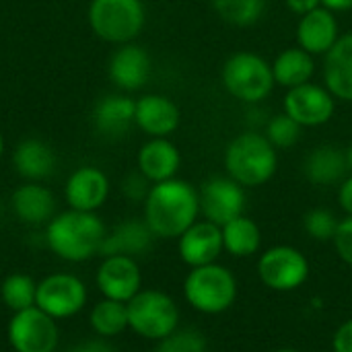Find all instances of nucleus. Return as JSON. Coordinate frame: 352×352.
<instances>
[{
    "label": "nucleus",
    "mask_w": 352,
    "mask_h": 352,
    "mask_svg": "<svg viewBox=\"0 0 352 352\" xmlns=\"http://www.w3.org/2000/svg\"><path fill=\"white\" fill-rule=\"evenodd\" d=\"M200 214V194L182 179H167L151 186L144 200V221L161 239H175L186 233Z\"/></svg>",
    "instance_id": "1"
},
{
    "label": "nucleus",
    "mask_w": 352,
    "mask_h": 352,
    "mask_svg": "<svg viewBox=\"0 0 352 352\" xmlns=\"http://www.w3.org/2000/svg\"><path fill=\"white\" fill-rule=\"evenodd\" d=\"M105 225L95 212L66 210L54 214L45 227L47 248L64 262H87L99 254L105 239Z\"/></svg>",
    "instance_id": "2"
},
{
    "label": "nucleus",
    "mask_w": 352,
    "mask_h": 352,
    "mask_svg": "<svg viewBox=\"0 0 352 352\" xmlns=\"http://www.w3.org/2000/svg\"><path fill=\"white\" fill-rule=\"evenodd\" d=\"M278 167L276 148L260 132H243L225 151V169L243 188H258L272 179Z\"/></svg>",
    "instance_id": "3"
},
{
    "label": "nucleus",
    "mask_w": 352,
    "mask_h": 352,
    "mask_svg": "<svg viewBox=\"0 0 352 352\" xmlns=\"http://www.w3.org/2000/svg\"><path fill=\"white\" fill-rule=\"evenodd\" d=\"M184 297L192 309L217 316L235 303L237 280L233 272L221 264L198 266L192 268L184 280Z\"/></svg>",
    "instance_id": "4"
},
{
    "label": "nucleus",
    "mask_w": 352,
    "mask_h": 352,
    "mask_svg": "<svg viewBox=\"0 0 352 352\" xmlns=\"http://www.w3.org/2000/svg\"><path fill=\"white\" fill-rule=\"evenodd\" d=\"M87 19L91 31L99 39L124 45L138 37L146 12L142 0H91Z\"/></svg>",
    "instance_id": "5"
},
{
    "label": "nucleus",
    "mask_w": 352,
    "mask_h": 352,
    "mask_svg": "<svg viewBox=\"0 0 352 352\" xmlns=\"http://www.w3.org/2000/svg\"><path fill=\"white\" fill-rule=\"evenodd\" d=\"M128 328L146 338L163 340L171 336L179 326V309L175 301L157 289H140L128 303Z\"/></svg>",
    "instance_id": "6"
},
{
    "label": "nucleus",
    "mask_w": 352,
    "mask_h": 352,
    "mask_svg": "<svg viewBox=\"0 0 352 352\" xmlns=\"http://www.w3.org/2000/svg\"><path fill=\"white\" fill-rule=\"evenodd\" d=\"M225 89L245 103H258L266 99L274 89L272 66L258 54L237 52L223 66Z\"/></svg>",
    "instance_id": "7"
},
{
    "label": "nucleus",
    "mask_w": 352,
    "mask_h": 352,
    "mask_svg": "<svg viewBox=\"0 0 352 352\" xmlns=\"http://www.w3.org/2000/svg\"><path fill=\"white\" fill-rule=\"evenodd\" d=\"M6 338L14 352H56L60 330L52 316L33 305L12 314Z\"/></svg>",
    "instance_id": "8"
},
{
    "label": "nucleus",
    "mask_w": 352,
    "mask_h": 352,
    "mask_svg": "<svg viewBox=\"0 0 352 352\" xmlns=\"http://www.w3.org/2000/svg\"><path fill=\"white\" fill-rule=\"evenodd\" d=\"M85 283L68 272H56L37 283L35 307L52 316L54 320H66L82 311L87 305Z\"/></svg>",
    "instance_id": "9"
},
{
    "label": "nucleus",
    "mask_w": 352,
    "mask_h": 352,
    "mask_svg": "<svg viewBox=\"0 0 352 352\" xmlns=\"http://www.w3.org/2000/svg\"><path fill=\"white\" fill-rule=\"evenodd\" d=\"M258 274L268 289L289 293L299 289L307 280L309 262L297 248L274 245L260 256Z\"/></svg>",
    "instance_id": "10"
},
{
    "label": "nucleus",
    "mask_w": 352,
    "mask_h": 352,
    "mask_svg": "<svg viewBox=\"0 0 352 352\" xmlns=\"http://www.w3.org/2000/svg\"><path fill=\"white\" fill-rule=\"evenodd\" d=\"M200 212L206 221L223 227L245 210V192L231 177H212L200 188Z\"/></svg>",
    "instance_id": "11"
},
{
    "label": "nucleus",
    "mask_w": 352,
    "mask_h": 352,
    "mask_svg": "<svg viewBox=\"0 0 352 352\" xmlns=\"http://www.w3.org/2000/svg\"><path fill=\"white\" fill-rule=\"evenodd\" d=\"M334 109V95L328 89L311 82L289 89L285 97V113H289L303 128H316L330 122Z\"/></svg>",
    "instance_id": "12"
},
{
    "label": "nucleus",
    "mask_w": 352,
    "mask_h": 352,
    "mask_svg": "<svg viewBox=\"0 0 352 352\" xmlns=\"http://www.w3.org/2000/svg\"><path fill=\"white\" fill-rule=\"evenodd\" d=\"M97 289L105 299L128 303L142 287V274L134 258L130 256H107L103 258L97 276Z\"/></svg>",
    "instance_id": "13"
},
{
    "label": "nucleus",
    "mask_w": 352,
    "mask_h": 352,
    "mask_svg": "<svg viewBox=\"0 0 352 352\" xmlns=\"http://www.w3.org/2000/svg\"><path fill=\"white\" fill-rule=\"evenodd\" d=\"M64 196L72 210L95 212L105 204L109 196V179L97 167H78L66 179Z\"/></svg>",
    "instance_id": "14"
},
{
    "label": "nucleus",
    "mask_w": 352,
    "mask_h": 352,
    "mask_svg": "<svg viewBox=\"0 0 352 352\" xmlns=\"http://www.w3.org/2000/svg\"><path fill=\"white\" fill-rule=\"evenodd\" d=\"M177 239H179V245H177L179 258L190 268L214 264L217 258L221 256V252L225 250L223 248V231L219 225H214L210 221H202V223L196 221Z\"/></svg>",
    "instance_id": "15"
},
{
    "label": "nucleus",
    "mask_w": 352,
    "mask_h": 352,
    "mask_svg": "<svg viewBox=\"0 0 352 352\" xmlns=\"http://www.w3.org/2000/svg\"><path fill=\"white\" fill-rule=\"evenodd\" d=\"M109 78L122 91H138L151 76V56L136 43L120 45L109 58Z\"/></svg>",
    "instance_id": "16"
},
{
    "label": "nucleus",
    "mask_w": 352,
    "mask_h": 352,
    "mask_svg": "<svg viewBox=\"0 0 352 352\" xmlns=\"http://www.w3.org/2000/svg\"><path fill=\"white\" fill-rule=\"evenodd\" d=\"M134 124L151 138H167L179 126V109L165 95H144L136 101Z\"/></svg>",
    "instance_id": "17"
},
{
    "label": "nucleus",
    "mask_w": 352,
    "mask_h": 352,
    "mask_svg": "<svg viewBox=\"0 0 352 352\" xmlns=\"http://www.w3.org/2000/svg\"><path fill=\"white\" fill-rule=\"evenodd\" d=\"M136 101L126 95H105L93 107V126L105 138H122L134 126Z\"/></svg>",
    "instance_id": "18"
},
{
    "label": "nucleus",
    "mask_w": 352,
    "mask_h": 352,
    "mask_svg": "<svg viewBox=\"0 0 352 352\" xmlns=\"http://www.w3.org/2000/svg\"><path fill=\"white\" fill-rule=\"evenodd\" d=\"M338 37H340L338 21L334 12L328 10L326 6H320L303 14L297 25V43L301 50H305L311 56L326 54L336 43Z\"/></svg>",
    "instance_id": "19"
},
{
    "label": "nucleus",
    "mask_w": 352,
    "mask_h": 352,
    "mask_svg": "<svg viewBox=\"0 0 352 352\" xmlns=\"http://www.w3.org/2000/svg\"><path fill=\"white\" fill-rule=\"evenodd\" d=\"M324 82L336 99L352 101V33L340 35L326 52Z\"/></svg>",
    "instance_id": "20"
},
{
    "label": "nucleus",
    "mask_w": 352,
    "mask_h": 352,
    "mask_svg": "<svg viewBox=\"0 0 352 352\" xmlns=\"http://www.w3.org/2000/svg\"><path fill=\"white\" fill-rule=\"evenodd\" d=\"M155 239V233L146 225V221L130 219L120 223L111 233H105V239L101 243L99 254L103 258L107 256H142L151 250Z\"/></svg>",
    "instance_id": "21"
},
{
    "label": "nucleus",
    "mask_w": 352,
    "mask_h": 352,
    "mask_svg": "<svg viewBox=\"0 0 352 352\" xmlns=\"http://www.w3.org/2000/svg\"><path fill=\"white\" fill-rule=\"evenodd\" d=\"M182 165V155L173 142L167 138H153L138 151V171L151 182H167L173 179Z\"/></svg>",
    "instance_id": "22"
},
{
    "label": "nucleus",
    "mask_w": 352,
    "mask_h": 352,
    "mask_svg": "<svg viewBox=\"0 0 352 352\" xmlns=\"http://www.w3.org/2000/svg\"><path fill=\"white\" fill-rule=\"evenodd\" d=\"M12 212L27 225H43L54 219L56 200L54 194L39 182H27L14 190L10 198Z\"/></svg>",
    "instance_id": "23"
},
{
    "label": "nucleus",
    "mask_w": 352,
    "mask_h": 352,
    "mask_svg": "<svg viewBox=\"0 0 352 352\" xmlns=\"http://www.w3.org/2000/svg\"><path fill=\"white\" fill-rule=\"evenodd\" d=\"M12 165L23 179L41 182L56 171V155L47 142L39 138H25L12 153Z\"/></svg>",
    "instance_id": "24"
},
{
    "label": "nucleus",
    "mask_w": 352,
    "mask_h": 352,
    "mask_svg": "<svg viewBox=\"0 0 352 352\" xmlns=\"http://www.w3.org/2000/svg\"><path fill=\"white\" fill-rule=\"evenodd\" d=\"M305 177L314 186H334L344 179L349 165L346 153L334 146H318L305 161Z\"/></svg>",
    "instance_id": "25"
},
{
    "label": "nucleus",
    "mask_w": 352,
    "mask_h": 352,
    "mask_svg": "<svg viewBox=\"0 0 352 352\" xmlns=\"http://www.w3.org/2000/svg\"><path fill=\"white\" fill-rule=\"evenodd\" d=\"M314 70L316 66H314L311 54H307L301 47H289L280 52L272 64L274 82L285 89H295V87L309 82V78L314 76Z\"/></svg>",
    "instance_id": "26"
},
{
    "label": "nucleus",
    "mask_w": 352,
    "mask_h": 352,
    "mask_svg": "<svg viewBox=\"0 0 352 352\" xmlns=\"http://www.w3.org/2000/svg\"><path fill=\"white\" fill-rule=\"evenodd\" d=\"M223 231V248L235 258H250L260 250L262 243V233L256 221L250 217L241 214L227 225L221 227Z\"/></svg>",
    "instance_id": "27"
},
{
    "label": "nucleus",
    "mask_w": 352,
    "mask_h": 352,
    "mask_svg": "<svg viewBox=\"0 0 352 352\" xmlns=\"http://www.w3.org/2000/svg\"><path fill=\"white\" fill-rule=\"evenodd\" d=\"M93 332L101 338H113L128 328V307L122 301L105 299L95 303L89 314Z\"/></svg>",
    "instance_id": "28"
},
{
    "label": "nucleus",
    "mask_w": 352,
    "mask_h": 352,
    "mask_svg": "<svg viewBox=\"0 0 352 352\" xmlns=\"http://www.w3.org/2000/svg\"><path fill=\"white\" fill-rule=\"evenodd\" d=\"M35 293H37V283L27 274H8L0 287V297L12 314L33 307Z\"/></svg>",
    "instance_id": "29"
},
{
    "label": "nucleus",
    "mask_w": 352,
    "mask_h": 352,
    "mask_svg": "<svg viewBox=\"0 0 352 352\" xmlns=\"http://www.w3.org/2000/svg\"><path fill=\"white\" fill-rule=\"evenodd\" d=\"M212 6L223 21L235 27H250L262 16L266 0H212Z\"/></svg>",
    "instance_id": "30"
},
{
    "label": "nucleus",
    "mask_w": 352,
    "mask_h": 352,
    "mask_svg": "<svg viewBox=\"0 0 352 352\" xmlns=\"http://www.w3.org/2000/svg\"><path fill=\"white\" fill-rule=\"evenodd\" d=\"M303 126H299L289 113L274 116L266 126V138L274 148H291L299 142Z\"/></svg>",
    "instance_id": "31"
},
{
    "label": "nucleus",
    "mask_w": 352,
    "mask_h": 352,
    "mask_svg": "<svg viewBox=\"0 0 352 352\" xmlns=\"http://www.w3.org/2000/svg\"><path fill=\"white\" fill-rule=\"evenodd\" d=\"M338 223L340 221L328 208H314L303 219V227H305L307 235L318 241H332L336 235Z\"/></svg>",
    "instance_id": "32"
},
{
    "label": "nucleus",
    "mask_w": 352,
    "mask_h": 352,
    "mask_svg": "<svg viewBox=\"0 0 352 352\" xmlns=\"http://www.w3.org/2000/svg\"><path fill=\"white\" fill-rule=\"evenodd\" d=\"M155 352H206V340L196 330H175L161 340Z\"/></svg>",
    "instance_id": "33"
},
{
    "label": "nucleus",
    "mask_w": 352,
    "mask_h": 352,
    "mask_svg": "<svg viewBox=\"0 0 352 352\" xmlns=\"http://www.w3.org/2000/svg\"><path fill=\"white\" fill-rule=\"evenodd\" d=\"M332 241L340 260L352 266V217H346L338 223V229Z\"/></svg>",
    "instance_id": "34"
},
{
    "label": "nucleus",
    "mask_w": 352,
    "mask_h": 352,
    "mask_svg": "<svg viewBox=\"0 0 352 352\" xmlns=\"http://www.w3.org/2000/svg\"><path fill=\"white\" fill-rule=\"evenodd\" d=\"M148 184H151V182H148L140 171H136V173H130V175L124 179L122 192H124V196L130 198V200H146V196H148V192H151V186H148Z\"/></svg>",
    "instance_id": "35"
},
{
    "label": "nucleus",
    "mask_w": 352,
    "mask_h": 352,
    "mask_svg": "<svg viewBox=\"0 0 352 352\" xmlns=\"http://www.w3.org/2000/svg\"><path fill=\"white\" fill-rule=\"evenodd\" d=\"M332 349L334 352H352V320L344 322L336 330V334L332 338Z\"/></svg>",
    "instance_id": "36"
},
{
    "label": "nucleus",
    "mask_w": 352,
    "mask_h": 352,
    "mask_svg": "<svg viewBox=\"0 0 352 352\" xmlns=\"http://www.w3.org/2000/svg\"><path fill=\"white\" fill-rule=\"evenodd\" d=\"M66 352H116V349L109 346L105 340H87V342L70 346Z\"/></svg>",
    "instance_id": "37"
},
{
    "label": "nucleus",
    "mask_w": 352,
    "mask_h": 352,
    "mask_svg": "<svg viewBox=\"0 0 352 352\" xmlns=\"http://www.w3.org/2000/svg\"><path fill=\"white\" fill-rule=\"evenodd\" d=\"M338 202H340L342 210H344L349 217H352V175L342 179V186H340V190H338Z\"/></svg>",
    "instance_id": "38"
},
{
    "label": "nucleus",
    "mask_w": 352,
    "mask_h": 352,
    "mask_svg": "<svg viewBox=\"0 0 352 352\" xmlns=\"http://www.w3.org/2000/svg\"><path fill=\"white\" fill-rule=\"evenodd\" d=\"M287 6L295 12V14H307L316 8L322 6V0H287Z\"/></svg>",
    "instance_id": "39"
},
{
    "label": "nucleus",
    "mask_w": 352,
    "mask_h": 352,
    "mask_svg": "<svg viewBox=\"0 0 352 352\" xmlns=\"http://www.w3.org/2000/svg\"><path fill=\"white\" fill-rule=\"evenodd\" d=\"M322 6H326L332 12H344L352 8V0H322Z\"/></svg>",
    "instance_id": "40"
},
{
    "label": "nucleus",
    "mask_w": 352,
    "mask_h": 352,
    "mask_svg": "<svg viewBox=\"0 0 352 352\" xmlns=\"http://www.w3.org/2000/svg\"><path fill=\"white\" fill-rule=\"evenodd\" d=\"M346 165H349V169L352 171V146L346 151Z\"/></svg>",
    "instance_id": "41"
},
{
    "label": "nucleus",
    "mask_w": 352,
    "mask_h": 352,
    "mask_svg": "<svg viewBox=\"0 0 352 352\" xmlns=\"http://www.w3.org/2000/svg\"><path fill=\"white\" fill-rule=\"evenodd\" d=\"M2 153H4V136L0 132V159H2Z\"/></svg>",
    "instance_id": "42"
},
{
    "label": "nucleus",
    "mask_w": 352,
    "mask_h": 352,
    "mask_svg": "<svg viewBox=\"0 0 352 352\" xmlns=\"http://www.w3.org/2000/svg\"><path fill=\"white\" fill-rule=\"evenodd\" d=\"M274 352H301V351H295V349H280V351H274Z\"/></svg>",
    "instance_id": "43"
}]
</instances>
